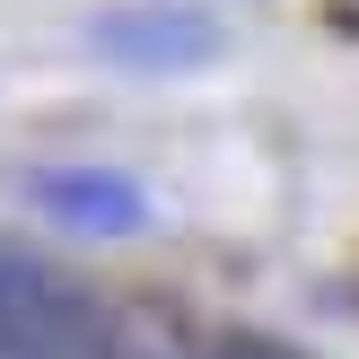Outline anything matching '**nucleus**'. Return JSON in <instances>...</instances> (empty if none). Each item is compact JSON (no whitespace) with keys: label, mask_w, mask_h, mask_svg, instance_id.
Here are the masks:
<instances>
[{"label":"nucleus","mask_w":359,"mask_h":359,"mask_svg":"<svg viewBox=\"0 0 359 359\" xmlns=\"http://www.w3.org/2000/svg\"><path fill=\"white\" fill-rule=\"evenodd\" d=\"M0 359H114V307L0 237Z\"/></svg>","instance_id":"1"},{"label":"nucleus","mask_w":359,"mask_h":359,"mask_svg":"<svg viewBox=\"0 0 359 359\" xmlns=\"http://www.w3.org/2000/svg\"><path fill=\"white\" fill-rule=\"evenodd\" d=\"M88 44L123 70H193L219 53V18L193 0H140V9H105L88 27Z\"/></svg>","instance_id":"2"},{"label":"nucleus","mask_w":359,"mask_h":359,"mask_svg":"<svg viewBox=\"0 0 359 359\" xmlns=\"http://www.w3.org/2000/svg\"><path fill=\"white\" fill-rule=\"evenodd\" d=\"M27 202L44 219L79 228V237H140L149 228V193L114 167H35L27 175Z\"/></svg>","instance_id":"3"}]
</instances>
